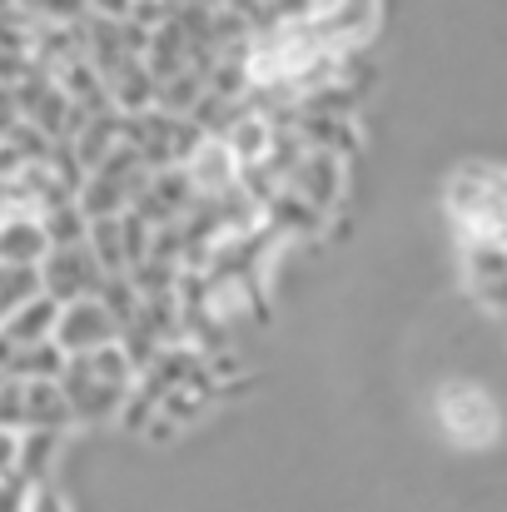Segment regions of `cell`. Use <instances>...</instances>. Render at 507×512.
Wrapping results in <instances>:
<instances>
[{
	"label": "cell",
	"mask_w": 507,
	"mask_h": 512,
	"mask_svg": "<svg viewBox=\"0 0 507 512\" xmlns=\"http://www.w3.org/2000/svg\"><path fill=\"white\" fill-rule=\"evenodd\" d=\"M55 324H60V304L55 299H30L25 309H15L5 324H0V334L15 343V348H30V343H50L55 339Z\"/></svg>",
	"instance_id": "cell-12"
},
{
	"label": "cell",
	"mask_w": 507,
	"mask_h": 512,
	"mask_svg": "<svg viewBox=\"0 0 507 512\" xmlns=\"http://www.w3.org/2000/svg\"><path fill=\"white\" fill-rule=\"evenodd\" d=\"M50 234L45 219L30 209H5L0 214V269H40L50 259Z\"/></svg>",
	"instance_id": "cell-8"
},
{
	"label": "cell",
	"mask_w": 507,
	"mask_h": 512,
	"mask_svg": "<svg viewBox=\"0 0 507 512\" xmlns=\"http://www.w3.org/2000/svg\"><path fill=\"white\" fill-rule=\"evenodd\" d=\"M493 174H498V170H493ZM498 189H503V199H507V174H498Z\"/></svg>",
	"instance_id": "cell-20"
},
{
	"label": "cell",
	"mask_w": 507,
	"mask_h": 512,
	"mask_svg": "<svg viewBox=\"0 0 507 512\" xmlns=\"http://www.w3.org/2000/svg\"><path fill=\"white\" fill-rule=\"evenodd\" d=\"M184 170H189L194 194H199L204 204H229V199L244 194V170H239L234 150H229L224 140H214V135L194 150V160H189Z\"/></svg>",
	"instance_id": "cell-6"
},
{
	"label": "cell",
	"mask_w": 507,
	"mask_h": 512,
	"mask_svg": "<svg viewBox=\"0 0 507 512\" xmlns=\"http://www.w3.org/2000/svg\"><path fill=\"white\" fill-rule=\"evenodd\" d=\"M284 189H289V194H299L304 204H314L319 214H334L338 199H343V189H348V179H343V160L329 155V150H309V155L289 170Z\"/></svg>",
	"instance_id": "cell-7"
},
{
	"label": "cell",
	"mask_w": 507,
	"mask_h": 512,
	"mask_svg": "<svg viewBox=\"0 0 507 512\" xmlns=\"http://www.w3.org/2000/svg\"><path fill=\"white\" fill-rule=\"evenodd\" d=\"M60 448V433H25V448H20V478L30 488H45V468Z\"/></svg>",
	"instance_id": "cell-14"
},
{
	"label": "cell",
	"mask_w": 507,
	"mask_h": 512,
	"mask_svg": "<svg viewBox=\"0 0 507 512\" xmlns=\"http://www.w3.org/2000/svg\"><path fill=\"white\" fill-rule=\"evenodd\" d=\"M0 428L25 433V383L20 378H5L0 383Z\"/></svg>",
	"instance_id": "cell-16"
},
{
	"label": "cell",
	"mask_w": 507,
	"mask_h": 512,
	"mask_svg": "<svg viewBox=\"0 0 507 512\" xmlns=\"http://www.w3.org/2000/svg\"><path fill=\"white\" fill-rule=\"evenodd\" d=\"M0 383H5V373H0Z\"/></svg>",
	"instance_id": "cell-21"
},
{
	"label": "cell",
	"mask_w": 507,
	"mask_h": 512,
	"mask_svg": "<svg viewBox=\"0 0 507 512\" xmlns=\"http://www.w3.org/2000/svg\"><path fill=\"white\" fill-rule=\"evenodd\" d=\"M105 269L95 259L90 244H70V249H50V259L40 264V289L45 299H55L60 309L65 304H80V299H100L105 289Z\"/></svg>",
	"instance_id": "cell-3"
},
{
	"label": "cell",
	"mask_w": 507,
	"mask_h": 512,
	"mask_svg": "<svg viewBox=\"0 0 507 512\" xmlns=\"http://www.w3.org/2000/svg\"><path fill=\"white\" fill-rule=\"evenodd\" d=\"M373 20H378V0H334V5H324V10L309 15V30L319 35L324 50L338 55V50L358 45L373 30Z\"/></svg>",
	"instance_id": "cell-9"
},
{
	"label": "cell",
	"mask_w": 507,
	"mask_h": 512,
	"mask_svg": "<svg viewBox=\"0 0 507 512\" xmlns=\"http://www.w3.org/2000/svg\"><path fill=\"white\" fill-rule=\"evenodd\" d=\"M20 448H25V433H10V428H0V488H10V483H25V478H20Z\"/></svg>",
	"instance_id": "cell-17"
},
{
	"label": "cell",
	"mask_w": 507,
	"mask_h": 512,
	"mask_svg": "<svg viewBox=\"0 0 507 512\" xmlns=\"http://www.w3.org/2000/svg\"><path fill=\"white\" fill-rule=\"evenodd\" d=\"M60 388H65V398H70L75 423H105V418H120L125 403H130V393L115 388V383H105V378L90 368V358H70Z\"/></svg>",
	"instance_id": "cell-5"
},
{
	"label": "cell",
	"mask_w": 507,
	"mask_h": 512,
	"mask_svg": "<svg viewBox=\"0 0 507 512\" xmlns=\"http://www.w3.org/2000/svg\"><path fill=\"white\" fill-rule=\"evenodd\" d=\"M15 10H25V15H35V20H55V25L90 20V5H85V0H15Z\"/></svg>",
	"instance_id": "cell-15"
},
{
	"label": "cell",
	"mask_w": 507,
	"mask_h": 512,
	"mask_svg": "<svg viewBox=\"0 0 507 512\" xmlns=\"http://www.w3.org/2000/svg\"><path fill=\"white\" fill-rule=\"evenodd\" d=\"M30 512H70V508H65V498L55 488H35L30 493Z\"/></svg>",
	"instance_id": "cell-19"
},
{
	"label": "cell",
	"mask_w": 507,
	"mask_h": 512,
	"mask_svg": "<svg viewBox=\"0 0 507 512\" xmlns=\"http://www.w3.org/2000/svg\"><path fill=\"white\" fill-rule=\"evenodd\" d=\"M259 214H264V229H269V234H299V239H314V234L324 229V219H329V214H319L314 204H304V199L289 194V189H279Z\"/></svg>",
	"instance_id": "cell-11"
},
{
	"label": "cell",
	"mask_w": 507,
	"mask_h": 512,
	"mask_svg": "<svg viewBox=\"0 0 507 512\" xmlns=\"http://www.w3.org/2000/svg\"><path fill=\"white\" fill-rule=\"evenodd\" d=\"M274 135H279V125H269V115H259V110H239V115L224 125L219 140L234 150L239 170H259V165H269Z\"/></svg>",
	"instance_id": "cell-10"
},
{
	"label": "cell",
	"mask_w": 507,
	"mask_h": 512,
	"mask_svg": "<svg viewBox=\"0 0 507 512\" xmlns=\"http://www.w3.org/2000/svg\"><path fill=\"white\" fill-rule=\"evenodd\" d=\"M448 214L468 239H503L507 234V199L493 170H458L448 179Z\"/></svg>",
	"instance_id": "cell-2"
},
{
	"label": "cell",
	"mask_w": 507,
	"mask_h": 512,
	"mask_svg": "<svg viewBox=\"0 0 507 512\" xmlns=\"http://www.w3.org/2000/svg\"><path fill=\"white\" fill-rule=\"evenodd\" d=\"M433 418H438L443 438H448L453 448H468V453L493 448L498 433H503V413H498L493 393L478 388V383H463V378H453V383L438 388V398H433Z\"/></svg>",
	"instance_id": "cell-1"
},
{
	"label": "cell",
	"mask_w": 507,
	"mask_h": 512,
	"mask_svg": "<svg viewBox=\"0 0 507 512\" xmlns=\"http://www.w3.org/2000/svg\"><path fill=\"white\" fill-rule=\"evenodd\" d=\"M135 5H140V0H135Z\"/></svg>",
	"instance_id": "cell-22"
},
{
	"label": "cell",
	"mask_w": 507,
	"mask_h": 512,
	"mask_svg": "<svg viewBox=\"0 0 507 512\" xmlns=\"http://www.w3.org/2000/svg\"><path fill=\"white\" fill-rule=\"evenodd\" d=\"M120 319L105 309V299H80V304H65L60 309V324H55V343L65 348V358H90L110 343H120Z\"/></svg>",
	"instance_id": "cell-4"
},
{
	"label": "cell",
	"mask_w": 507,
	"mask_h": 512,
	"mask_svg": "<svg viewBox=\"0 0 507 512\" xmlns=\"http://www.w3.org/2000/svg\"><path fill=\"white\" fill-rule=\"evenodd\" d=\"M40 269H0V319H10L15 309H25L30 299H40Z\"/></svg>",
	"instance_id": "cell-13"
},
{
	"label": "cell",
	"mask_w": 507,
	"mask_h": 512,
	"mask_svg": "<svg viewBox=\"0 0 507 512\" xmlns=\"http://www.w3.org/2000/svg\"><path fill=\"white\" fill-rule=\"evenodd\" d=\"M90 5V15H100V20H130L135 15V0H85Z\"/></svg>",
	"instance_id": "cell-18"
}]
</instances>
